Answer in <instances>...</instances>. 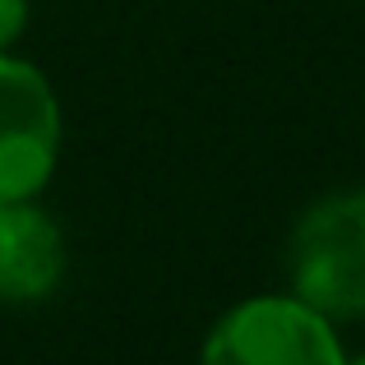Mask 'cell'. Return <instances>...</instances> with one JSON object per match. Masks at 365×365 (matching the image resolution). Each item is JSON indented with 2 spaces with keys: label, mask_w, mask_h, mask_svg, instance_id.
<instances>
[{
  "label": "cell",
  "mask_w": 365,
  "mask_h": 365,
  "mask_svg": "<svg viewBox=\"0 0 365 365\" xmlns=\"http://www.w3.org/2000/svg\"><path fill=\"white\" fill-rule=\"evenodd\" d=\"M287 292L333 324L365 319V185H342L296 213L282 250Z\"/></svg>",
  "instance_id": "6da1fadb"
},
{
  "label": "cell",
  "mask_w": 365,
  "mask_h": 365,
  "mask_svg": "<svg viewBox=\"0 0 365 365\" xmlns=\"http://www.w3.org/2000/svg\"><path fill=\"white\" fill-rule=\"evenodd\" d=\"M338 324L292 292H259L227 305L199 342V365H342Z\"/></svg>",
  "instance_id": "7a4b0ae2"
},
{
  "label": "cell",
  "mask_w": 365,
  "mask_h": 365,
  "mask_svg": "<svg viewBox=\"0 0 365 365\" xmlns=\"http://www.w3.org/2000/svg\"><path fill=\"white\" fill-rule=\"evenodd\" d=\"M65 153L56 83L28 56L0 51V204L42 199Z\"/></svg>",
  "instance_id": "3957f363"
},
{
  "label": "cell",
  "mask_w": 365,
  "mask_h": 365,
  "mask_svg": "<svg viewBox=\"0 0 365 365\" xmlns=\"http://www.w3.org/2000/svg\"><path fill=\"white\" fill-rule=\"evenodd\" d=\"M65 264V227L42 208V199L0 204V301L37 305L56 296Z\"/></svg>",
  "instance_id": "277c9868"
},
{
  "label": "cell",
  "mask_w": 365,
  "mask_h": 365,
  "mask_svg": "<svg viewBox=\"0 0 365 365\" xmlns=\"http://www.w3.org/2000/svg\"><path fill=\"white\" fill-rule=\"evenodd\" d=\"M28 14H33L28 0H0V51H14L19 46V37L28 28Z\"/></svg>",
  "instance_id": "5b68a950"
},
{
  "label": "cell",
  "mask_w": 365,
  "mask_h": 365,
  "mask_svg": "<svg viewBox=\"0 0 365 365\" xmlns=\"http://www.w3.org/2000/svg\"><path fill=\"white\" fill-rule=\"evenodd\" d=\"M342 365H365V351H356V356L347 351V361H342Z\"/></svg>",
  "instance_id": "8992f818"
}]
</instances>
